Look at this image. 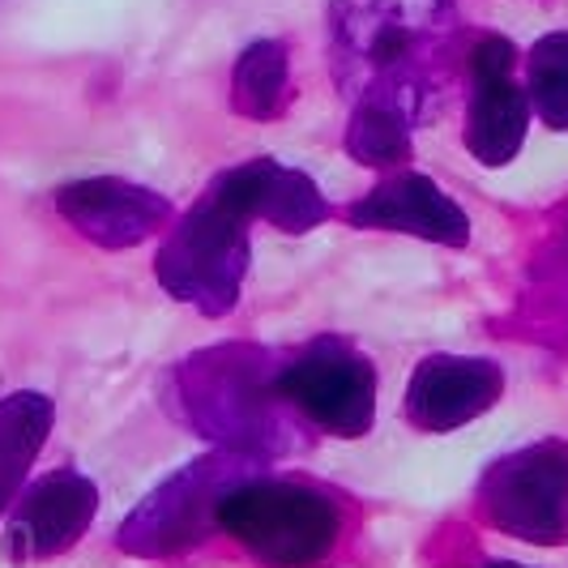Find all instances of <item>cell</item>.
<instances>
[{"label":"cell","instance_id":"obj_1","mask_svg":"<svg viewBox=\"0 0 568 568\" xmlns=\"http://www.w3.org/2000/svg\"><path fill=\"white\" fill-rule=\"evenodd\" d=\"M248 223L253 210L244 205L231 175H214V184L184 210L154 256L159 286L201 316L231 313L248 274Z\"/></svg>","mask_w":568,"mask_h":568},{"label":"cell","instance_id":"obj_2","mask_svg":"<svg viewBox=\"0 0 568 568\" xmlns=\"http://www.w3.org/2000/svg\"><path fill=\"white\" fill-rule=\"evenodd\" d=\"M219 530L265 568H313L334 551L342 517L316 484L248 475L223 496Z\"/></svg>","mask_w":568,"mask_h":568},{"label":"cell","instance_id":"obj_3","mask_svg":"<svg viewBox=\"0 0 568 568\" xmlns=\"http://www.w3.org/2000/svg\"><path fill=\"white\" fill-rule=\"evenodd\" d=\"M479 505L509 539L568 542V440H539L500 457L479 484Z\"/></svg>","mask_w":568,"mask_h":568},{"label":"cell","instance_id":"obj_4","mask_svg":"<svg viewBox=\"0 0 568 568\" xmlns=\"http://www.w3.org/2000/svg\"><path fill=\"white\" fill-rule=\"evenodd\" d=\"M274 394L342 440L364 436L376 419V368L342 338H316L295 355L274 376Z\"/></svg>","mask_w":568,"mask_h":568},{"label":"cell","instance_id":"obj_5","mask_svg":"<svg viewBox=\"0 0 568 568\" xmlns=\"http://www.w3.org/2000/svg\"><path fill=\"white\" fill-rule=\"evenodd\" d=\"M253 466L240 454H214L184 466L171 484H163L120 530V547L138 556H171L184 551L219 526V505L235 484H244Z\"/></svg>","mask_w":568,"mask_h":568},{"label":"cell","instance_id":"obj_6","mask_svg":"<svg viewBox=\"0 0 568 568\" xmlns=\"http://www.w3.org/2000/svg\"><path fill=\"white\" fill-rule=\"evenodd\" d=\"M517 48L505 34H484L470 52V108H466V150L484 168H505L521 154L530 129V94L513 78Z\"/></svg>","mask_w":568,"mask_h":568},{"label":"cell","instance_id":"obj_7","mask_svg":"<svg viewBox=\"0 0 568 568\" xmlns=\"http://www.w3.org/2000/svg\"><path fill=\"white\" fill-rule=\"evenodd\" d=\"M57 210L69 227L99 248H133L171 223V201L120 175L73 180L57 193Z\"/></svg>","mask_w":568,"mask_h":568},{"label":"cell","instance_id":"obj_8","mask_svg":"<svg viewBox=\"0 0 568 568\" xmlns=\"http://www.w3.org/2000/svg\"><path fill=\"white\" fill-rule=\"evenodd\" d=\"M99 509V491L78 470H52L18 496L4 526V547L13 560H48L82 539Z\"/></svg>","mask_w":568,"mask_h":568},{"label":"cell","instance_id":"obj_9","mask_svg":"<svg viewBox=\"0 0 568 568\" xmlns=\"http://www.w3.org/2000/svg\"><path fill=\"white\" fill-rule=\"evenodd\" d=\"M505 394V372L475 355H427L406 385L402 415L419 432H457Z\"/></svg>","mask_w":568,"mask_h":568},{"label":"cell","instance_id":"obj_10","mask_svg":"<svg viewBox=\"0 0 568 568\" xmlns=\"http://www.w3.org/2000/svg\"><path fill=\"white\" fill-rule=\"evenodd\" d=\"M346 223L359 231H398V235H415V240L445 244V248L470 244L466 210L424 171H402L394 180L376 184L346 210Z\"/></svg>","mask_w":568,"mask_h":568},{"label":"cell","instance_id":"obj_11","mask_svg":"<svg viewBox=\"0 0 568 568\" xmlns=\"http://www.w3.org/2000/svg\"><path fill=\"white\" fill-rule=\"evenodd\" d=\"M231 184L240 189L244 205L253 210V219L270 223V227L286 231V235H304V231L321 227L334 210L329 201L321 197L313 175L295 168H283L274 159H253V163H240L231 168Z\"/></svg>","mask_w":568,"mask_h":568},{"label":"cell","instance_id":"obj_12","mask_svg":"<svg viewBox=\"0 0 568 568\" xmlns=\"http://www.w3.org/2000/svg\"><path fill=\"white\" fill-rule=\"evenodd\" d=\"M52 419H57V406L43 394L22 389L0 398V517L27 491V475L39 449L48 445Z\"/></svg>","mask_w":568,"mask_h":568},{"label":"cell","instance_id":"obj_13","mask_svg":"<svg viewBox=\"0 0 568 568\" xmlns=\"http://www.w3.org/2000/svg\"><path fill=\"white\" fill-rule=\"evenodd\" d=\"M286 94H291L286 43L278 39L248 43L231 69V108L240 115H253V120H270L286 108Z\"/></svg>","mask_w":568,"mask_h":568},{"label":"cell","instance_id":"obj_14","mask_svg":"<svg viewBox=\"0 0 568 568\" xmlns=\"http://www.w3.org/2000/svg\"><path fill=\"white\" fill-rule=\"evenodd\" d=\"M346 150L364 168H394L402 159H410V120L398 103L368 94L351 115Z\"/></svg>","mask_w":568,"mask_h":568},{"label":"cell","instance_id":"obj_15","mask_svg":"<svg viewBox=\"0 0 568 568\" xmlns=\"http://www.w3.org/2000/svg\"><path fill=\"white\" fill-rule=\"evenodd\" d=\"M526 94L547 129L568 133V30H551L530 48Z\"/></svg>","mask_w":568,"mask_h":568},{"label":"cell","instance_id":"obj_16","mask_svg":"<svg viewBox=\"0 0 568 568\" xmlns=\"http://www.w3.org/2000/svg\"><path fill=\"white\" fill-rule=\"evenodd\" d=\"M410 52V34H406V27H381L376 30V39H372V48H368V57H372V64H394V60H402Z\"/></svg>","mask_w":568,"mask_h":568},{"label":"cell","instance_id":"obj_17","mask_svg":"<svg viewBox=\"0 0 568 568\" xmlns=\"http://www.w3.org/2000/svg\"><path fill=\"white\" fill-rule=\"evenodd\" d=\"M487 568H526V565H487Z\"/></svg>","mask_w":568,"mask_h":568}]
</instances>
